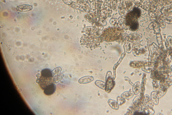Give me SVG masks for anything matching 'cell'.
<instances>
[{
  "label": "cell",
  "mask_w": 172,
  "mask_h": 115,
  "mask_svg": "<svg viewBox=\"0 0 172 115\" xmlns=\"http://www.w3.org/2000/svg\"><path fill=\"white\" fill-rule=\"evenodd\" d=\"M52 74L51 69H45L41 72V75L38 80V83L40 88L43 90L47 86L51 85L52 82Z\"/></svg>",
  "instance_id": "6da1fadb"
},
{
  "label": "cell",
  "mask_w": 172,
  "mask_h": 115,
  "mask_svg": "<svg viewBox=\"0 0 172 115\" xmlns=\"http://www.w3.org/2000/svg\"><path fill=\"white\" fill-rule=\"evenodd\" d=\"M56 87L54 83L51 85L47 86L45 88L44 90V93L45 95H51L53 94L56 90Z\"/></svg>",
  "instance_id": "7a4b0ae2"
},
{
  "label": "cell",
  "mask_w": 172,
  "mask_h": 115,
  "mask_svg": "<svg viewBox=\"0 0 172 115\" xmlns=\"http://www.w3.org/2000/svg\"><path fill=\"white\" fill-rule=\"evenodd\" d=\"M32 9V7L28 5L20 6L19 7L17 8V9L18 11L23 12L29 11Z\"/></svg>",
  "instance_id": "3957f363"
},
{
  "label": "cell",
  "mask_w": 172,
  "mask_h": 115,
  "mask_svg": "<svg viewBox=\"0 0 172 115\" xmlns=\"http://www.w3.org/2000/svg\"><path fill=\"white\" fill-rule=\"evenodd\" d=\"M93 80V78L91 77H86L84 78H81L79 80V82L80 83H85L89 82Z\"/></svg>",
  "instance_id": "277c9868"
}]
</instances>
